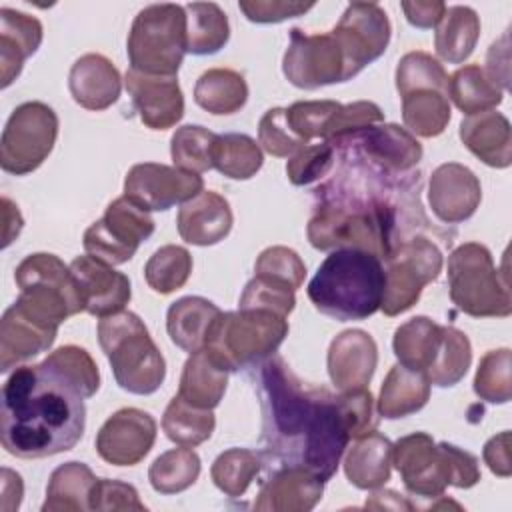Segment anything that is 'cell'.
Returning a JSON list of instances; mask_svg holds the SVG:
<instances>
[{"instance_id": "6da1fadb", "label": "cell", "mask_w": 512, "mask_h": 512, "mask_svg": "<svg viewBox=\"0 0 512 512\" xmlns=\"http://www.w3.org/2000/svg\"><path fill=\"white\" fill-rule=\"evenodd\" d=\"M256 368L262 460L272 470L302 466L328 482L352 438L340 394L304 384L278 354Z\"/></svg>"}, {"instance_id": "7a4b0ae2", "label": "cell", "mask_w": 512, "mask_h": 512, "mask_svg": "<svg viewBox=\"0 0 512 512\" xmlns=\"http://www.w3.org/2000/svg\"><path fill=\"white\" fill-rule=\"evenodd\" d=\"M342 160L352 172H344L316 190L320 202L306 228L308 240L316 250L356 248L384 262L400 242L408 240L398 220L408 218L402 204L420 198L414 194L396 202L392 192H384V188L398 174L376 168L348 150L342 152Z\"/></svg>"}, {"instance_id": "3957f363", "label": "cell", "mask_w": 512, "mask_h": 512, "mask_svg": "<svg viewBox=\"0 0 512 512\" xmlns=\"http://www.w3.org/2000/svg\"><path fill=\"white\" fill-rule=\"evenodd\" d=\"M84 400L48 364L18 366L2 386V446L26 460L72 450L86 428Z\"/></svg>"}, {"instance_id": "277c9868", "label": "cell", "mask_w": 512, "mask_h": 512, "mask_svg": "<svg viewBox=\"0 0 512 512\" xmlns=\"http://www.w3.org/2000/svg\"><path fill=\"white\" fill-rule=\"evenodd\" d=\"M384 264L378 256L356 250H332L308 284V298L318 312L340 322L376 314L384 298Z\"/></svg>"}, {"instance_id": "5b68a950", "label": "cell", "mask_w": 512, "mask_h": 512, "mask_svg": "<svg viewBox=\"0 0 512 512\" xmlns=\"http://www.w3.org/2000/svg\"><path fill=\"white\" fill-rule=\"evenodd\" d=\"M392 464L406 490L420 498H442L448 486L472 488L480 482L474 454L448 442L436 444L426 432L402 436L392 446Z\"/></svg>"}, {"instance_id": "8992f818", "label": "cell", "mask_w": 512, "mask_h": 512, "mask_svg": "<svg viewBox=\"0 0 512 512\" xmlns=\"http://www.w3.org/2000/svg\"><path fill=\"white\" fill-rule=\"evenodd\" d=\"M98 342L122 390L146 396L162 386L166 362L138 314L122 310L100 318Z\"/></svg>"}, {"instance_id": "52a82bcc", "label": "cell", "mask_w": 512, "mask_h": 512, "mask_svg": "<svg viewBox=\"0 0 512 512\" xmlns=\"http://www.w3.org/2000/svg\"><path fill=\"white\" fill-rule=\"evenodd\" d=\"M288 336L286 316L258 308L222 312L210 332L204 350L226 372L256 368L276 354Z\"/></svg>"}, {"instance_id": "ba28073f", "label": "cell", "mask_w": 512, "mask_h": 512, "mask_svg": "<svg viewBox=\"0 0 512 512\" xmlns=\"http://www.w3.org/2000/svg\"><path fill=\"white\" fill-rule=\"evenodd\" d=\"M450 300L474 318H506L512 314L508 280L500 278L490 250L480 242H464L448 256Z\"/></svg>"}, {"instance_id": "9c48e42d", "label": "cell", "mask_w": 512, "mask_h": 512, "mask_svg": "<svg viewBox=\"0 0 512 512\" xmlns=\"http://www.w3.org/2000/svg\"><path fill=\"white\" fill-rule=\"evenodd\" d=\"M130 68L152 76H176L186 50V10L180 4H150L130 28Z\"/></svg>"}, {"instance_id": "30bf717a", "label": "cell", "mask_w": 512, "mask_h": 512, "mask_svg": "<svg viewBox=\"0 0 512 512\" xmlns=\"http://www.w3.org/2000/svg\"><path fill=\"white\" fill-rule=\"evenodd\" d=\"M14 280L20 288L18 300L58 326L66 318L84 312L70 266H66L56 254H28L16 266Z\"/></svg>"}, {"instance_id": "8fae6325", "label": "cell", "mask_w": 512, "mask_h": 512, "mask_svg": "<svg viewBox=\"0 0 512 512\" xmlns=\"http://www.w3.org/2000/svg\"><path fill=\"white\" fill-rule=\"evenodd\" d=\"M58 138V116L44 102L16 106L2 130L0 166L4 172L24 176L34 172L52 152Z\"/></svg>"}, {"instance_id": "7c38bea8", "label": "cell", "mask_w": 512, "mask_h": 512, "mask_svg": "<svg viewBox=\"0 0 512 512\" xmlns=\"http://www.w3.org/2000/svg\"><path fill=\"white\" fill-rule=\"evenodd\" d=\"M442 252L426 236H410L384 260V298L380 310L386 316H398L410 310L426 284L442 272Z\"/></svg>"}, {"instance_id": "4fadbf2b", "label": "cell", "mask_w": 512, "mask_h": 512, "mask_svg": "<svg viewBox=\"0 0 512 512\" xmlns=\"http://www.w3.org/2000/svg\"><path fill=\"white\" fill-rule=\"evenodd\" d=\"M154 232V220L126 196L112 200L104 216L92 222L82 238L84 250L110 266L128 262L138 246Z\"/></svg>"}, {"instance_id": "5bb4252c", "label": "cell", "mask_w": 512, "mask_h": 512, "mask_svg": "<svg viewBox=\"0 0 512 512\" xmlns=\"http://www.w3.org/2000/svg\"><path fill=\"white\" fill-rule=\"evenodd\" d=\"M330 34L342 50L346 80H350L386 52L392 26L380 4L352 2Z\"/></svg>"}, {"instance_id": "9a60e30c", "label": "cell", "mask_w": 512, "mask_h": 512, "mask_svg": "<svg viewBox=\"0 0 512 512\" xmlns=\"http://www.w3.org/2000/svg\"><path fill=\"white\" fill-rule=\"evenodd\" d=\"M282 72L292 86L304 90L346 82L344 56L330 32L304 34L300 28H292Z\"/></svg>"}, {"instance_id": "2e32d148", "label": "cell", "mask_w": 512, "mask_h": 512, "mask_svg": "<svg viewBox=\"0 0 512 512\" xmlns=\"http://www.w3.org/2000/svg\"><path fill=\"white\" fill-rule=\"evenodd\" d=\"M204 188L198 174L158 162L134 164L124 178V196L144 210L164 212L184 204Z\"/></svg>"}, {"instance_id": "e0dca14e", "label": "cell", "mask_w": 512, "mask_h": 512, "mask_svg": "<svg viewBox=\"0 0 512 512\" xmlns=\"http://www.w3.org/2000/svg\"><path fill=\"white\" fill-rule=\"evenodd\" d=\"M386 172L404 174L422 160L420 142L398 124H374L334 144Z\"/></svg>"}, {"instance_id": "ac0fdd59", "label": "cell", "mask_w": 512, "mask_h": 512, "mask_svg": "<svg viewBox=\"0 0 512 512\" xmlns=\"http://www.w3.org/2000/svg\"><path fill=\"white\" fill-rule=\"evenodd\" d=\"M156 442V420L140 408L116 410L96 434L98 456L112 466H134Z\"/></svg>"}, {"instance_id": "d6986e66", "label": "cell", "mask_w": 512, "mask_h": 512, "mask_svg": "<svg viewBox=\"0 0 512 512\" xmlns=\"http://www.w3.org/2000/svg\"><path fill=\"white\" fill-rule=\"evenodd\" d=\"M58 334V324L42 318L18 298L0 320V372L46 352Z\"/></svg>"}, {"instance_id": "ffe728a7", "label": "cell", "mask_w": 512, "mask_h": 512, "mask_svg": "<svg viewBox=\"0 0 512 512\" xmlns=\"http://www.w3.org/2000/svg\"><path fill=\"white\" fill-rule=\"evenodd\" d=\"M70 272L78 286L84 312L104 318L122 312L130 302V278L110 264L86 254L70 262Z\"/></svg>"}, {"instance_id": "44dd1931", "label": "cell", "mask_w": 512, "mask_h": 512, "mask_svg": "<svg viewBox=\"0 0 512 512\" xmlns=\"http://www.w3.org/2000/svg\"><path fill=\"white\" fill-rule=\"evenodd\" d=\"M482 200V186L476 174L458 162L440 164L428 184V204L444 224H460L474 216Z\"/></svg>"}, {"instance_id": "7402d4cb", "label": "cell", "mask_w": 512, "mask_h": 512, "mask_svg": "<svg viewBox=\"0 0 512 512\" xmlns=\"http://www.w3.org/2000/svg\"><path fill=\"white\" fill-rule=\"evenodd\" d=\"M124 82L134 110L150 130H168L182 120L184 96L176 76H152L130 68Z\"/></svg>"}, {"instance_id": "603a6c76", "label": "cell", "mask_w": 512, "mask_h": 512, "mask_svg": "<svg viewBox=\"0 0 512 512\" xmlns=\"http://www.w3.org/2000/svg\"><path fill=\"white\" fill-rule=\"evenodd\" d=\"M326 364L338 392L368 388L378 364V346L366 330H344L332 338Z\"/></svg>"}, {"instance_id": "cb8c5ba5", "label": "cell", "mask_w": 512, "mask_h": 512, "mask_svg": "<svg viewBox=\"0 0 512 512\" xmlns=\"http://www.w3.org/2000/svg\"><path fill=\"white\" fill-rule=\"evenodd\" d=\"M324 494V480L302 466L274 468L264 480L258 498L254 500L256 510L266 512H308Z\"/></svg>"}, {"instance_id": "d4e9b609", "label": "cell", "mask_w": 512, "mask_h": 512, "mask_svg": "<svg viewBox=\"0 0 512 512\" xmlns=\"http://www.w3.org/2000/svg\"><path fill=\"white\" fill-rule=\"evenodd\" d=\"M234 224L232 208L224 196L202 190L184 202L176 216V228L184 242L194 246H214L224 240Z\"/></svg>"}, {"instance_id": "484cf974", "label": "cell", "mask_w": 512, "mask_h": 512, "mask_svg": "<svg viewBox=\"0 0 512 512\" xmlns=\"http://www.w3.org/2000/svg\"><path fill=\"white\" fill-rule=\"evenodd\" d=\"M68 88L78 106L100 112L120 98L122 78L118 68L106 56L90 52L72 64Z\"/></svg>"}, {"instance_id": "4316f807", "label": "cell", "mask_w": 512, "mask_h": 512, "mask_svg": "<svg viewBox=\"0 0 512 512\" xmlns=\"http://www.w3.org/2000/svg\"><path fill=\"white\" fill-rule=\"evenodd\" d=\"M42 24L38 18L12 10H0V76L2 88H8L22 72L24 62L42 44Z\"/></svg>"}, {"instance_id": "83f0119b", "label": "cell", "mask_w": 512, "mask_h": 512, "mask_svg": "<svg viewBox=\"0 0 512 512\" xmlns=\"http://www.w3.org/2000/svg\"><path fill=\"white\" fill-rule=\"evenodd\" d=\"M462 144L486 166L508 168L512 164V132L504 114L484 110L460 122Z\"/></svg>"}, {"instance_id": "f1b7e54d", "label": "cell", "mask_w": 512, "mask_h": 512, "mask_svg": "<svg viewBox=\"0 0 512 512\" xmlns=\"http://www.w3.org/2000/svg\"><path fill=\"white\" fill-rule=\"evenodd\" d=\"M392 442L380 432L358 436L344 458L348 482L360 490H376L390 480Z\"/></svg>"}, {"instance_id": "f546056e", "label": "cell", "mask_w": 512, "mask_h": 512, "mask_svg": "<svg viewBox=\"0 0 512 512\" xmlns=\"http://www.w3.org/2000/svg\"><path fill=\"white\" fill-rule=\"evenodd\" d=\"M220 314L222 310L202 296L178 298L166 312L168 336L184 352H198L206 346L208 332Z\"/></svg>"}, {"instance_id": "4dcf8cb0", "label": "cell", "mask_w": 512, "mask_h": 512, "mask_svg": "<svg viewBox=\"0 0 512 512\" xmlns=\"http://www.w3.org/2000/svg\"><path fill=\"white\" fill-rule=\"evenodd\" d=\"M430 386L432 384L426 374L394 364L382 382L376 410L388 420L410 416L426 406Z\"/></svg>"}, {"instance_id": "1f68e13d", "label": "cell", "mask_w": 512, "mask_h": 512, "mask_svg": "<svg viewBox=\"0 0 512 512\" xmlns=\"http://www.w3.org/2000/svg\"><path fill=\"white\" fill-rule=\"evenodd\" d=\"M228 372L218 366L202 348L192 352L184 362L178 396L188 404L204 410H214L226 392Z\"/></svg>"}, {"instance_id": "d6a6232c", "label": "cell", "mask_w": 512, "mask_h": 512, "mask_svg": "<svg viewBox=\"0 0 512 512\" xmlns=\"http://www.w3.org/2000/svg\"><path fill=\"white\" fill-rule=\"evenodd\" d=\"M442 326L428 316H414L394 330L392 348L398 364L426 374L440 350Z\"/></svg>"}, {"instance_id": "836d02e7", "label": "cell", "mask_w": 512, "mask_h": 512, "mask_svg": "<svg viewBox=\"0 0 512 512\" xmlns=\"http://www.w3.org/2000/svg\"><path fill=\"white\" fill-rule=\"evenodd\" d=\"M480 38V18L470 6H446L442 20L436 26L434 48L440 60L462 64L476 48Z\"/></svg>"}, {"instance_id": "e575fe53", "label": "cell", "mask_w": 512, "mask_h": 512, "mask_svg": "<svg viewBox=\"0 0 512 512\" xmlns=\"http://www.w3.org/2000/svg\"><path fill=\"white\" fill-rule=\"evenodd\" d=\"M94 472L84 462L60 464L48 480L42 512L90 510V494L96 484Z\"/></svg>"}, {"instance_id": "d590c367", "label": "cell", "mask_w": 512, "mask_h": 512, "mask_svg": "<svg viewBox=\"0 0 512 512\" xmlns=\"http://www.w3.org/2000/svg\"><path fill=\"white\" fill-rule=\"evenodd\" d=\"M448 98L462 114L472 116L484 110H494L504 100V90L486 68L468 64L448 78Z\"/></svg>"}, {"instance_id": "8d00e7d4", "label": "cell", "mask_w": 512, "mask_h": 512, "mask_svg": "<svg viewBox=\"0 0 512 512\" xmlns=\"http://www.w3.org/2000/svg\"><path fill=\"white\" fill-rule=\"evenodd\" d=\"M196 104L216 116L238 112L248 100L244 76L230 68H210L200 74L194 86Z\"/></svg>"}, {"instance_id": "74e56055", "label": "cell", "mask_w": 512, "mask_h": 512, "mask_svg": "<svg viewBox=\"0 0 512 512\" xmlns=\"http://www.w3.org/2000/svg\"><path fill=\"white\" fill-rule=\"evenodd\" d=\"M186 10V50L194 56L216 54L228 44L230 24L214 2H190Z\"/></svg>"}, {"instance_id": "f35d334b", "label": "cell", "mask_w": 512, "mask_h": 512, "mask_svg": "<svg viewBox=\"0 0 512 512\" xmlns=\"http://www.w3.org/2000/svg\"><path fill=\"white\" fill-rule=\"evenodd\" d=\"M452 110L448 94L438 90H414L402 96V120L410 134L434 138L450 122Z\"/></svg>"}, {"instance_id": "ab89813d", "label": "cell", "mask_w": 512, "mask_h": 512, "mask_svg": "<svg viewBox=\"0 0 512 512\" xmlns=\"http://www.w3.org/2000/svg\"><path fill=\"white\" fill-rule=\"evenodd\" d=\"M216 426L212 410L196 408L178 394L168 402L162 416V430L178 446L194 448L206 442Z\"/></svg>"}, {"instance_id": "60d3db41", "label": "cell", "mask_w": 512, "mask_h": 512, "mask_svg": "<svg viewBox=\"0 0 512 512\" xmlns=\"http://www.w3.org/2000/svg\"><path fill=\"white\" fill-rule=\"evenodd\" d=\"M264 164L260 144L248 134H218L212 154V166L232 180L252 178Z\"/></svg>"}, {"instance_id": "b9f144b4", "label": "cell", "mask_w": 512, "mask_h": 512, "mask_svg": "<svg viewBox=\"0 0 512 512\" xmlns=\"http://www.w3.org/2000/svg\"><path fill=\"white\" fill-rule=\"evenodd\" d=\"M200 476V458L188 448H172L160 454L148 470L150 486L160 494H178L190 488Z\"/></svg>"}, {"instance_id": "7bdbcfd3", "label": "cell", "mask_w": 512, "mask_h": 512, "mask_svg": "<svg viewBox=\"0 0 512 512\" xmlns=\"http://www.w3.org/2000/svg\"><path fill=\"white\" fill-rule=\"evenodd\" d=\"M470 362L472 346L468 336L454 326H442L440 350L426 376L438 388H452L466 376Z\"/></svg>"}, {"instance_id": "ee69618b", "label": "cell", "mask_w": 512, "mask_h": 512, "mask_svg": "<svg viewBox=\"0 0 512 512\" xmlns=\"http://www.w3.org/2000/svg\"><path fill=\"white\" fill-rule=\"evenodd\" d=\"M262 468V456L248 448H230L212 462L210 476L220 492L230 498L242 496Z\"/></svg>"}, {"instance_id": "f6af8a7d", "label": "cell", "mask_w": 512, "mask_h": 512, "mask_svg": "<svg viewBox=\"0 0 512 512\" xmlns=\"http://www.w3.org/2000/svg\"><path fill=\"white\" fill-rule=\"evenodd\" d=\"M192 272V256L184 246L166 244L158 248L144 266L148 286L158 294L180 290Z\"/></svg>"}, {"instance_id": "bcb514c9", "label": "cell", "mask_w": 512, "mask_h": 512, "mask_svg": "<svg viewBox=\"0 0 512 512\" xmlns=\"http://www.w3.org/2000/svg\"><path fill=\"white\" fill-rule=\"evenodd\" d=\"M214 132L204 126L186 124L180 126L170 138V156L174 166L192 174H202L212 166V154L216 144Z\"/></svg>"}, {"instance_id": "7dc6e473", "label": "cell", "mask_w": 512, "mask_h": 512, "mask_svg": "<svg viewBox=\"0 0 512 512\" xmlns=\"http://www.w3.org/2000/svg\"><path fill=\"white\" fill-rule=\"evenodd\" d=\"M448 74L428 52H408L396 66V90L400 96L414 90H438L448 94Z\"/></svg>"}, {"instance_id": "c3c4849f", "label": "cell", "mask_w": 512, "mask_h": 512, "mask_svg": "<svg viewBox=\"0 0 512 512\" xmlns=\"http://www.w3.org/2000/svg\"><path fill=\"white\" fill-rule=\"evenodd\" d=\"M474 392L490 404H506L512 396V352L508 348L488 350L474 376Z\"/></svg>"}, {"instance_id": "681fc988", "label": "cell", "mask_w": 512, "mask_h": 512, "mask_svg": "<svg viewBox=\"0 0 512 512\" xmlns=\"http://www.w3.org/2000/svg\"><path fill=\"white\" fill-rule=\"evenodd\" d=\"M52 370H56L62 378H66L72 386H76L84 398H92L100 388V372L92 356L74 344H66L56 348L44 360Z\"/></svg>"}, {"instance_id": "f907efd6", "label": "cell", "mask_w": 512, "mask_h": 512, "mask_svg": "<svg viewBox=\"0 0 512 512\" xmlns=\"http://www.w3.org/2000/svg\"><path fill=\"white\" fill-rule=\"evenodd\" d=\"M338 108L340 102L336 100L294 102L286 108V122L304 144H310V140L314 138H320L324 142L330 120Z\"/></svg>"}, {"instance_id": "816d5d0a", "label": "cell", "mask_w": 512, "mask_h": 512, "mask_svg": "<svg viewBox=\"0 0 512 512\" xmlns=\"http://www.w3.org/2000/svg\"><path fill=\"white\" fill-rule=\"evenodd\" d=\"M254 276H264L292 290H298L306 278V264L292 248L270 246L256 258Z\"/></svg>"}, {"instance_id": "f5cc1de1", "label": "cell", "mask_w": 512, "mask_h": 512, "mask_svg": "<svg viewBox=\"0 0 512 512\" xmlns=\"http://www.w3.org/2000/svg\"><path fill=\"white\" fill-rule=\"evenodd\" d=\"M296 290L274 282L264 276H254L242 290L238 306L240 308H258V310H270L274 314L286 316L296 306Z\"/></svg>"}, {"instance_id": "db71d44e", "label": "cell", "mask_w": 512, "mask_h": 512, "mask_svg": "<svg viewBox=\"0 0 512 512\" xmlns=\"http://www.w3.org/2000/svg\"><path fill=\"white\" fill-rule=\"evenodd\" d=\"M336 150L328 142L306 144L286 162V176L294 186H306L330 172Z\"/></svg>"}, {"instance_id": "11a10c76", "label": "cell", "mask_w": 512, "mask_h": 512, "mask_svg": "<svg viewBox=\"0 0 512 512\" xmlns=\"http://www.w3.org/2000/svg\"><path fill=\"white\" fill-rule=\"evenodd\" d=\"M382 120H384V112L380 110L378 104H374L370 100H358V102H352V104H340V108L336 110V114L330 120V126H328L324 142L334 146L340 140L356 134L358 130H362L366 126L380 124Z\"/></svg>"}, {"instance_id": "9f6ffc18", "label": "cell", "mask_w": 512, "mask_h": 512, "mask_svg": "<svg viewBox=\"0 0 512 512\" xmlns=\"http://www.w3.org/2000/svg\"><path fill=\"white\" fill-rule=\"evenodd\" d=\"M258 144L272 156L288 158L306 146L288 126L286 108H270L258 124Z\"/></svg>"}, {"instance_id": "6f0895ef", "label": "cell", "mask_w": 512, "mask_h": 512, "mask_svg": "<svg viewBox=\"0 0 512 512\" xmlns=\"http://www.w3.org/2000/svg\"><path fill=\"white\" fill-rule=\"evenodd\" d=\"M90 510H146L144 502H140L138 490L132 484L98 478L92 494H90Z\"/></svg>"}, {"instance_id": "680465c9", "label": "cell", "mask_w": 512, "mask_h": 512, "mask_svg": "<svg viewBox=\"0 0 512 512\" xmlns=\"http://www.w3.org/2000/svg\"><path fill=\"white\" fill-rule=\"evenodd\" d=\"M238 8L250 22L276 24L288 18H296L314 8V2H284V0H242Z\"/></svg>"}, {"instance_id": "91938a15", "label": "cell", "mask_w": 512, "mask_h": 512, "mask_svg": "<svg viewBox=\"0 0 512 512\" xmlns=\"http://www.w3.org/2000/svg\"><path fill=\"white\" fill-rule=\"evenodd\" d=\"M482 458L488 464L490 472L496 476L508 478L512 474V458H510V432L504 430L492 436L482 450Z\"/></svg>"}, {"instance_id": "94428289", "label": "cell", "mask_w": 512, "mask_h": 512, "mask_svg": "<svg viewBox=\"0 0 512 512\" xmlns=\"http://www.w3.org/2000/svg\"><path fill=\"white\" fill-rule=\"evenodd\" d=\"M406 20L416 28H434L442 20L446 12V4L440 0H426V2H402Z\"/></svg>"}, {"instance_id": "6125c7cd", "label": "cell", "mask_w": 512, "mask_h": 512, "mask_svg": "<svg viewBox=\"0 0 512 512\" xmlns=\"http://www.w3.org/2000/svg\"><path fill=\"white\" fill-rule=\"evenodd\" d=\"M366 508L370 510H414V504L408 502L402 494L394 492V490H378L374 492L366 504Z\"/></svg>"}, {"instance_id": "be15d7a7", "label": "cell", "mask_w": 512, "mask_h": 512, "mask_svg": "<svg viewBox=\"0 0 512 512\" xmlns=\"http://www.w3.org/2000/svg\"><path fill=\"white\" fill-rule=\"evenodd\" d=\"M22 478L20 474L12 472L10 468H2V508L8 504V498H12L14 510L20 506L22 500Z\"/></svg>"}, {"instance_id": "e7e4bbea", "label": "cell", "mask_w": 512, "mask_h": 512, "mask_svg": "<svg viewBox=\"0 0 512 512\" xmlns=\"http://www.w3.org/2000/svg\"><path fill=\"white\" fill-rule=\"evenodd\" d=\"M2 214H4V246H8L14 236L22 230V216L18 212V206H14L6 196L2 198Z\"/></svg>"}]
</instances>
